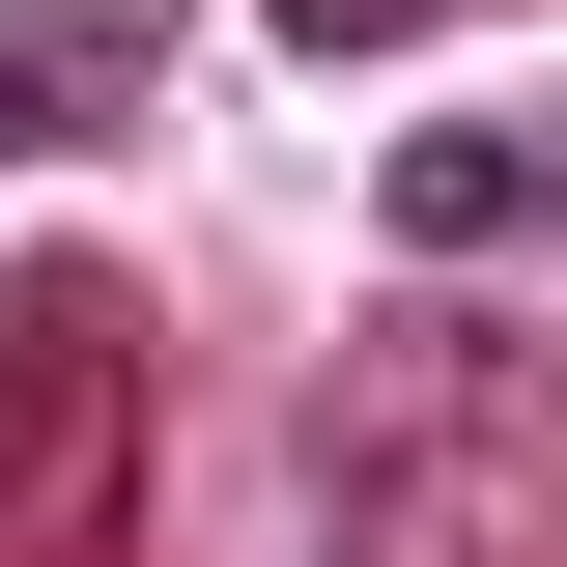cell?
Returning a JSON list of instances; mask_svg holds the SVG:
<instances>
[{
  "label": "cell",
  "mask_w": 567,
  "mask_h": 567,
  "mask_svg": "<svg viewBox=\"0 0 567 567\" xmlns=\"http://www.w3.org/2000/svg\"><path fill=\"white\" fill-rule=\"evenodd\" d=\"M171 85V0H0V142H114Z\"/></svg>",
  "instance_id": "obj_2"
},
{
  "label": "cell",
  "mask_w": 567,
  "mask_h": 567,
  "mask_svg": "<svg viewBox=\"0 0 567 567\" xmlns=\"http://www.w3.org/2000/svg\"><path fill=\"white\" fill-rule=\"evenodd\" d=\"M539 227H567V114H539V142H511V114L398 142V256H454V284H483V256H539Z\"/></svg>",
  "instance_id": "obj_3"
},
{
  "label": "cell",
  "mask_w": 567,
  "mask_h": 567,
  "mask_svg": "<svg viewBox=\"0 0 567 567\" xmlns=\"http://www.w3.org/2000/svg\"><path fill=\"white\" fill-rule=\"evenodd\" d=\"M369 29H425V0H284V58H369Z\"/></svg>",
  "instance_id": "obj_4"
},
{
  "label": "cell",
  "mask_w": 567,
  "mask_h": 567,
  "mask_svg": "<svg viewBox=\"0 0 567 567\" xmlns=\"http://www.w3.org/2000/svg\"><path fill=\"white\" fill-rule=\"evenodd\" d=\"M114 511H142V312L29 256L0 284V567H114Z\"/></svg>",
  "instance_id": "obj_1"
}]
</instances>
